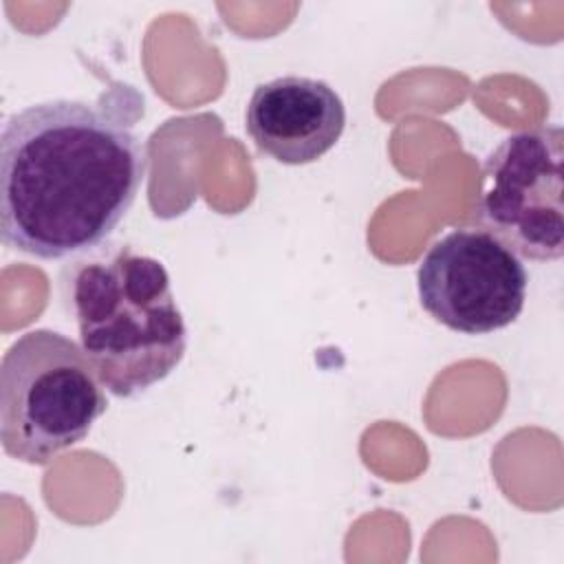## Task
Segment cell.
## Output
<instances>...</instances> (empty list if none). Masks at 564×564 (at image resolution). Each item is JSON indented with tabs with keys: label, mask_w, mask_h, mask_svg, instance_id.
Returning <instances> with one entry per match:
<instances>
[{
	"label": "cell",
	"mask_w": 564,
	"mask_h": 564,
	"mask_svg": "<svg viewBox=\"0 0 564 564\" xmlns=\"http://www.w3.org/2000/svg\"><path fill=\"white\" fill-rule=\"evenodd\" d=\"M527 269L507 245L480 227L452 229L416 269L421 306L438 324L487 335L518 319L527 300Z\"/></svg>",
	"instance_id": "5b68a950"
},
{
	"label": "cell",
	"mask_w": 564,
	"mask_h": 564,
	"mask_svg": "<svg viewBox=\"0 0 564 564\" xmlns=\"http://www.w3.org/2000/svg\"><path fill=\"white\" fill-rule=\"evenodd\" d=\"M148 167L132 119L99 101L48 99L0 134V238L40 260L99 247L137 200Z\"/></svg>",
	"instance_id": "6da1fadb"
},
{
	"label": "cell",
	"mask_w": 564,
	"mask_h": 564,
	"mask_svg": "<svg viewBox=\"0 0 564 564\" xmlns=\"http://www.w3.org/2000/svg\"><path fill=\"white\" fill-rule=\"evenodd\" d=\"M564 130L557 123L502 139L485 159L476 223L516 256H564Z\"/></svg>",
	"instance_id": "277c9868"
},
{
	"label": "cell",
	"mask_w": 564,
	"mask_h": 564,
	"mask_svg": "<svg viewBox=\"0 0 564 564\" xmlns=\"http://www.w3.org/2000/svg\"><path fill=\"white\" fill-rule=\"evenodd\" d=\"M108 399L82 346L64 333H22L0 366V441L7 456L48 465L82 443Z\"/></svg>",
	"instance_id": "3957f363"
},
{
	"label": "cell",
	"mask_w": 564,
	"mask_h": 564,
	"mask_svg": "<svg viewBox=\"0 0 564 564\" xmlns=\"http://www.w3.org/2000/svg\"><path fill=\"white\" fill-rule=\"evenodd\" d=\"M70 308L79 346L101 386L137 397L176 370L187 326L161 260L121 247L82 262L70 278Z\"/></svg>",
	"instance_id": "7a4b0ae2"
},
{
	"label": "cell",
	"mask_w": 564,
	"mask_h": 564,
	"mask_svg": "<svg viewBox=\"0 0 564 564\" xmlns=\"http://www.w3.org/2000/svg\"><path fill=\"white\" fill-rule=\"evenodd\" d=\"M245 128L262 154L284 165H306L341 139L346 106L324 79L282 75L253 88Z\"/></svg>",
	"instance_id": "8992f818"
}]
</instances>
